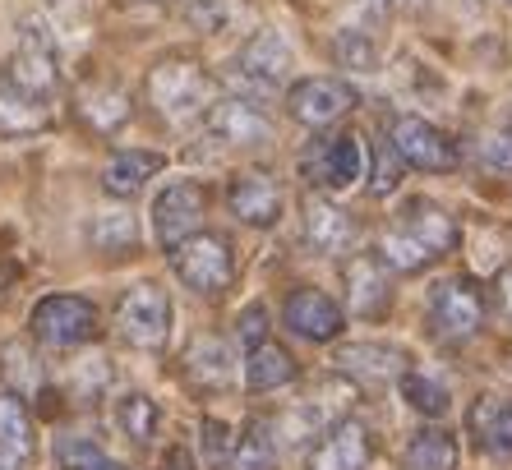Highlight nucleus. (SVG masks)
I'll use <instances>...</instances> for the list:
<instances>
[{"instance_id":"11","label":"nucleus","mask_w":512,"mask_h":470,"mask_svg":"<svg viewBox=\"0 0 512 470\" xmlns=\"http://www.w3.org/2000/svg\"><path fill=\"white\" fill-rule=\"evenodd\" d=\"M5 74H10L24 93L42 97L47 102L51 88H56L60 70H56V47H51V33L42 24H33L28 19L24 33H19V51H14L10 60H5Z\"/></svg>"},{"instance_id":"7","label":"nucleus","mask_w":512,"mask_h":470,"mask_svg":"<svg viewBox=\"0 0 512 470\" xmlns=\"http://www.w3.org/2000/svg\"><path fill=\"white\" fill-rule=\"evenodd\" d=\"M300 171L314 189H351L365 171V148H360L356 134H319V139L300 153Z\"/></svg>"},{"instance_id":"21","label":"nucleus","mask_w":512,"mask_h":470,"mask_svg":"<svg viewBox=\"0 0 512 470\" xmlns=\"http://www.w3.org/2000/svg\"><path fill=\"white\" fill-rule=\"evenodd\" d=\"M33 420H28L24 401L0 392V470H24L33 461Z\"/></svg>"},{"instance_id":"28","label":"nucleus","mask_w":512,"mask_h":470,"mask_svg":"<svg viewBox=\"0 0 512 470\" xmlns=\"http://www.w3.org/2000/svg\"><path fill=\"white\" fill-rule=\"evenodd\" d=\"M116 420H120V429H125L134 443H148V438L157 434V424H162V411H157L153 397H143V392H130V397H120Z\"/></svg>"},{"instance_id":"10","label":"nucleus","mask_w":512,"mask_h":470,"mask_svg":"<svg viewBox=\"0 0 512 470\" xmlns=\"http://www.w3.org/2000/svg\"><path fill=\"white\" fill-rule=\"evenodd\" d=\"M203 208H208V194H203V185H194V180H180V185L162 189V194H157V203H153V235H157V245L176 254L190 235H199Z\"/></svg>"},{"instance_id":"20","label":"nucleus","mask_w":512,"mask_h":470,"mask_svg":"<svg viewBox=\"0 0 512 470\" xmlns=\"http://www.w3.org/2000/svg\"><path fill=\"white\" fill-rule=\"evenodd\" d=\"M337 369L351 378H365V383H388V378L406 374V355L397 346H379V341H356V346H342L333 355Z\"/></svg>"},{"instance_id":"27","label":"nucleus","mask_w":512,"mask_h":470,"mask_svg":"<svg viewBox=\"0 0 512 470\" xmlns=\"http://www.w3.org/2000/svg\"><path fill=\"white\" fill-rule=\"evenodd\" d=\"M231 466L236 470H273L277 466V438L268 420H250V429L240 434L236 452H231Z\"/></svg>"},{"instance_id":"19","label":"nucleus","mask_w":512,"mask_h":470,"mask_svg":"<svg viewBox=\"0 0 512 470\" xmlns=\"http://www.w3.org/2000/svg\"><path fill=\"white\" fill-rule=\"evenodd\" d=\"M185 383L194 392H227L231 388V351L222 337H194L185 351Z\"/></svg>"},{"instance_id":"12","label":"nucleus","mask_w":512,"mask_h":470,"mask_svg":"<svg viewBox=\"0 0 512 470\" xmlns=\"http://www.w3.org/2000/svg\"><path fill=\"white\" fill-rule=\"evenodd\" d=\"M286 106H291V116L300 125H310V130H323V125H333L342 120L351 106H356V88L333 74H314V79H300L291 93H286Z\"/></svg>"},{"instance_id":"23","label":"nucleus","mask_w":512,"mask_h":470,"mask_svg":"<svg viewBox=\"0 0 512 470\" xmlns=\"http://www.w3.org/2000/svg\"><path fill=\"white\" fill-rule=\"evenodd\" d=\"M162 166H167L162 153H143V148H134V153H116L107 162V171H102V185H107V194H116V199H134Z\"/></svg>"},{"instance_id":"18","label":"nucleus","mask_w":512,"mask_h":470,"mask_svg":"<svg viewBox=\"0 0 512 470\" xmlns=\"http://www.w3.org/2000/svg\"><path fill=\"white\" fill-rule=\"evenodd\" d=\"M346 295H351V314L360 318H379L393 300V286H388V268H383L379 254H360L346 268Z\"/></svg>"},{"instance_id":"38","label":"nucleus","mask_w":512,"mask_h":470,"mask_svg":"<svg viewBox=\"0 0 512 470\" xmlns=\"http://www.w3.org/2000/svg\"><path fill=\"white\" fill-rule=\"evenodd\" d=\"M499 305H503V314L512 318V268L499 277Z\"/></svg>"},{"instance_id":"9","label":"nucleus","mask_w":512,"mask_h":470,"mask_svg":"<svg viewBox=\"0 0 512 470\" xmlns=\"http://www.w3.org/2000/svg\"><path fill=\"white\" fill-rule=\"evenodd\" d=\"M388 143H393L397 162L416 166V171H453L462 162L457 143L439 125H429L425 116H397L393 130H388Z\"/></svg>"},{"instance_id":"31","label":"nucleus","mask_w":512,"mask_h":470,"mask_svg":"<svg viewBox=\"0 0 512 470\" xmlns=\"http://www.w3.org/2000/svg\"><path fill=\"white\" fill-rule=\"evenodd\" d=\"M134 240H139V226H134L130 212H102L93 222V245L97 249H134Z\"/></svg>"},{"instance_id":"34","label":"nucleus","mask_w":512,"mask_h":470,"mask_svg":"<svg viewBox=\"0 0 512 470\" xmlns=\"http://www.w3.org/2000/svg\"><path fill=\"white\" fill-rule=\"evenodd\" d=\"M337 56L351 65V70H374V42H365V37L356 33V28H346L342 37H337Z\"/></svg>"},{"instance_id":"16","label":"nucleus","mask_w":512,"mask_h":470,"mask_svg":"<svg viewBox=\"0 0 512 470\" xmlns=\"http://www.w3.org/2000/svg\"><path fill=\"white\" fill-rule=\"evenodd\" d=\"M370 457H374V443H370V434H365V424L342 420L328 429V438H323L319 447H314L310 470H365Z\"/></svg>"},{"instance_id":"35","label":"nucleus","mask_w":512,"mask_h":470,"mask_svg":"<svg viewBox=\"0 0 512 470\" xmlns=\"http://www.w3.org/2000/svg\"><path fill=\"white\" fill-rule=\"evenodd\" d=\"M231 457V429L222 420H203V461L222 466Z\"/></svg>"},{"instance_id":"15","label":"nucleus","mask_w":512,"mask_h":470,"mask_svg":"<svg viewBox=\"0 0 512 470\" xmlns=\"http://www.w3.org/2000/svg\"><path fill=\"white\" fill-rule=\"evenodd\" d=\"M203 125H208V139H217L222 148H254V143H268L273 139V125L254 111L250 102H217L208 116H203Z\"/></svg>"},{"instance_id":"30","label":"nucleus","mask_w":512,"mask_h":470,"mask_svg":"<svg viewBox=\"0 0 512 470\" xmlns=\"http://www.w3.org/2000/svg\"><path fill=\"white\" fill-rule=\"evenodd\" d=\"M236 10H240V0H180V14L194 28H203V33H222L236 19Z\"/></svg>"},{"instance_id":"1","label":"nucleus","mask_w":512,"mask_h":470,"mask_svg":"<svg viewBox=\"0 0 512 470\" xmlns=\"http://www.w3.org/2000/svg\"><path fill=\"white\" fill-rule=\"evenodd\" d=\"M453 245H457L453 212L439 208L434 199H406L397 208V217L388 222V231H383L379 259H383V268L420 272L429 263H439Z\"/></svg>"},{"instance_id":"22","label":"nucleus","mask_w":512,"mask_h":470,"mask_svg":"<svg viewBox=\"0 0 512 470\" xmlns=\"http://www.w3.org/2000/svg\"><path fill=\"white\" fill-rule=\"evenodd\" d=\"M471 434L489 457L512 461V397H480L471 406Z\"/></svg>"},{"instance_id":"3","label":"nucleus","mask_w":512,"mask_h":470,"mask_svg":"<svg viewBox=\"0 0 512 470\" xmlns=\"http://www.w3.org/2000/svg\"><path fill=\"white\" fill-rule=\"evenodd\" d=\"M116 332L134 351H162L171 337V300L157 282H139L120 295L116 305Z\"/></svg>"},{"instance_id":"8","label":"nucleus","mask_w":512,"mask_h":470,"mask_svg":"<svg viewBox=\"0 0 512 470\" xmlns=\"http://www.w3.org/2000/svg\"><path fill=\"white\" fill-rule=\"evenodd\" d=\"M291 74V47L277 28H259V33L240 47V56L231 60V79L245 93H277Z\"/></svg>"},{"instance_id":"17","label":"nucleus","mask_w":512,"mask_h":470,"mask_svg":"<svg viewBox=\"0 0 512 470\" xmlns=\"http://www.w3.org/2000/svg\"><path fill=\"white\" fill-rule=\"evenodd\" d=\"M356 217L346 208H337L333 199H310L305 203V240L319 254H346L356 245Z\"/></svg>"},{"instance_id":"14","label":"nucleus","mask_w":512,"mask_h":470,"mask_svg":"<svg viewBox=\"0 0 512 470\" xmlns=\"http://www.w3.org/2000/svg\"><path fill=\"white\" fill-rule=\"evenodd\" d=\"M227 203L240 222L277 226V217H282V185H277L268 171H240L227 185Z\"/></svg>"},{"instance_id":"13","label":"nucleus","mask_w":512,"mask_h":470,"mask_svg":"<svg viewBox=\"0 0 512 470\" xmlns=\"http://www.w3.org/2000/svg\"><path fill=\"white\" fill-rule=\"evenodd\" d=\"M282 318H286V328L305 341H333L346 328L342 305L328 291H319V286H300V291L286 295Z\"/></svg>"},{"instance_id":"33","label":"nucleus","mask_w":512,"mask_h":470,"mask_svg":"<svg viewBox=\"0 0 512 470\" xmlns=\"http://www.w3.org/2000/svg\"><path fill=\"white\" fill-rule=\"evenodd\" d=\"M476 157H480V166H489V171H512V125L489 130L485 139L476 143Z\"/></svg>"},{"instance_id":"4","label":"nucleus","mask_w":512,"mask_h":470,"mask_svg":"<svg viewBox=\"0 0 512 470\" xmlns=\"http://www.w3.org/2000/svg\"><path fill=\"white\" fill-rule=\"evenodd\" d=\"M171 263H176L180 282L190 286L194 295H222L236 282V254H231L227 235H213V231L190 235V240L171 254Z\"/></svg>"},{"instance_id":"2","label":"nucleus","mask_w":512,"mask_h":470,"mask_svg":"<svg viewBox=\"0 0 512 470\" xmlns=\"http://www.w3.org/2000/svg\"><path fill=\"white\" fill-rule=\"evenodd\" d=\"M148 102L171 125H194L217 106V79L199 60H162L148 74Z\"/></svg>"},{"instance_id":"25","label":"nucleus","mask_w":512,"mask_h":470,"mask_svg":"<svg viewBox=\"0 0 512 470\" xmlns=\"http://www.w3.org/2000/svg\"><path fill=\"white\" fill-rule=\"evenodd\" d=\"M296 378V360L282 351V346H273V341H263V346H254L250 360H245V383H250V392H273V388H286Z\"/></svg>"},{"instance_id":"37","label":"nucleus","mask_w":512,"mask_h":470,"mask_svg":"<svg viewBox=\"0 0 512 470\" xmlns=\"http://www.w3.org/2000/svg\"><path fill=\"white\" fill-rule=\"evenodd\" d=\"M240 337H245V346H263L268 341V309L263 305H250L245 314H240Z\"/></svg>"},{"instance_id":"32","label":"nucleus","mask_w":512,"mask_h":470,"mask_svg":"<svg viewBox=\"0 0 512 470\" xmlns=\"http://www.w3.org/2000/svg\"><path fill=\"white\" fill-rule=\"evenodd\" d=\"M60 461H65V470H116L107 461V452L97 443H88V438H60Z\"/></svg>"},{"instance_id":"29","label":"nucleus","mask_w":512,"mask_h":470,"mask_svg":"<svg viewBox=\"0 0 512 470\" xmlns=\"http://www.w3.org/2000/svg\"><path fill=\"white\" fill-rule=\"evenodd\" d=\"M402 397H406V406H416V411L429 415V420L448 415V406H453L448 388H443L439 378H429V374H402Z\"/></svg>"},{"instance_id":"26","label":"nucleus","mask_w":512,"mask_h":470,"mask_svg":"<svg viewBox=\"0 0 512 470\" xmlns=\"http://www.w3.org/2000/svg\"><path fill=\"white\" fill-rule=\"evenodd\" d=\"M406 470H457V438L448 429H420L406 443Z\"/></svg>"},{"instance_id":"6","label":"nucleus","mask_w":512,"mask_h":470,"mask_svg":"<svg viewBox=\"0 0 512 470\" xmlns=\"http://www.w3.org/2000/svg\"><path fill=\"white\" fill-rule=\"evenodd\" d=\"M28 328H33L37 341L47 346H84V341L97 337V305L84 300V295H47L37 300L33 314H28Z\"/></svg>"},{"instance_id":"5","label":"nucleus","mask_w":512,"mask_h":470,"mask_svg":"<svg viewBox=\"0 0 512 470\" xmlns=\"http://www.w3.org/2000/svg\"><path fill=\"white\" fill-rule=\"evenodd\" d=\"M480 318H485V295L471 277H443L429 286V328L443 341L476 337Z\"/></svg>"},{"instance_id":"24","label":"nucleus","mask_w":512,"mask_h":470,"mask_svg":"<svg viewBox=\"0 0 512 470\" xmlns=\"http://www.w3.org/2000/svg\"><path fill=\"white\" fill-rule=\"evenodd\" d=\"M42 125H47V102L24 93V88L5 74V65H0V130L28 134V130H42Z\"/></svg>"},{"instance_id":"36","label":"nucleus","mask_w":512,"mask_h":470,"mask_svg":"<svg viewBox=\"0 0 512 470\" xmlns=\"http://www.w3.org/2000/svg\"><path fill=\"white\" fill-rule=\"evenodd\" d=\"M397 171H402V162H397V153H393V143H383V153H379V162H374V180H370V189L374 194H388V189H397Z\"/></svg>"}]
</instances>
